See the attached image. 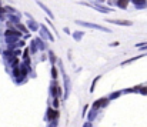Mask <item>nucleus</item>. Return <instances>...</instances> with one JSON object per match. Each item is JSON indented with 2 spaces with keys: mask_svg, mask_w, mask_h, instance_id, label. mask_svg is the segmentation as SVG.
I'll list each match as a JSON object with an SVG mask.
<instances>
[{
  "mask_svg": "<svg viewBox=\"0 0 147 127\" xmlns=\"http://www.w3.org/2000/svg\"><path fill=\"white\" fill-rule=\"evenodd\" d=\"M109 22H113V23H117V24H123V26H130L131 22H127V20H109Z\"/></svg>",
  "mask_w": 147,
  "mask_h": 127,
  "instance_id": "1",
  "label": "nucleus"
},
{
  "mask_svg": "<svg viewBox=\"0 0 147 127\" xmlns=\"http://www.w3.org/2000/svg\"><path fill=\"white\" fill-rule=\"evenodd\" d=\"M133 3H134L137 7H144V6L147 4L146 0H133Z\"/></svg>",
  "mask_w": 147,
  "mask_h": 127,
  "instance_id": "2",
  "label": "nucleus"
},
{
  "mask_svg": "<svg viewBox=\"0 0 147 127\" xmlns=\"http://www.w3.org/2000/svg\"><path fill=\"white\" fill-rule=\"evenodd\" d=\"M127 4H129V0H117V6L121 7V9L127 7Z\"/></svg>",
  "mask_w": 147,
  "mask_h": 127,
  "instance_id": "3",
  "label": "nucleus"
},
{
  "mask_svg": "<svg viewBox=\"0 0 147 127\" xmlns=\"http://www.w3.org/2000/svg\"><path fill=\"white\" fill-rule=\"evenodd\" d=\"M17 29H20V30H23V32H27V29H26L23 24H17Z\"/></svg>",
  "mask_w": 147,
  "mask_h": 127,
  "instance_id": "4",
  "label": "nucleus"
}]
</instances>
